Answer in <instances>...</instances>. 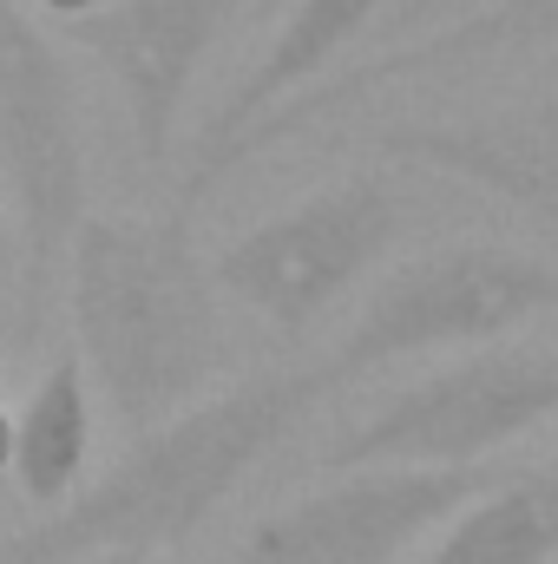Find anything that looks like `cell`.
<instances>
[{"instance_id": "obj_6", "label": "cell", "mask_w": 558, "mask_h": 564, "mask_svg": "<svg viewBox=\"0 0 558 564\" xmlns=\"http://www.w3.org/2000/svg\"><path fill=\"white\" fill-rule=\"evenodd\" d=\"M500 466L466 473H427V466H355L329 486L264 512L244 539L237 564H401L473 506L486 486H500Z\"/></svg>"}, {"instance_id": "obj_3", "label": "cell", "mask_w": 558, "mask_h": 564, "mask_svg": "<svg viewBox=\"0 0 558 564\" xmlns=\"http://www.w3.org/2000/svg\"><path fill=\"white\" fill-rule=\"evenodd\" d=\"M558 421V348H473L433 375L388 394L375 414L342 426L315 466L355 473V466H427V473H466L493 466V453L519 446L526 433Z\"/></svg>"}, {"instance_id": "obj_5", "label": "cell", "mask_w": 558, "mask_h": 564, "mask_svg": "<svg viewBox=\"0 0 558 564\" xmlns=\"http://www.w3.org/2000/svg\"><path fill=\"white\" fill-rule=\"evenodd\" d=\"M395 237H401L395 184L375 171H355V177H335V184L296 197L277 217L250 224L244 237H230L211 257V282H217V295L244 302L257 322L302 335L368 270H382Z\"/></svg>"}, {"instance_id": "obj_11", "label": "cell", "mask_w": 558, "mask_h": 564, "mask_svg": "<svg viewBox=\"0 0 558 564\" xmlns=\"http://www.w3.org/2000/svg\"><path fill=\"white\" fill-rule=\"evenodd\" d=\"M86 466H93V388H86V368L79 355H53L33 381V394L20 401L13 414V486L26 506L40 512H60L79 486H86Z\"/></svg>"}, {"instance_id": "obj_7", "label": "cell", "mask_w": 558, "mask_h": 564, "mask_svg": "<svg viewBox=\"0 0 558 564\" xmlns=\"http://www.w3.org/2000/svg\"><path fill=\"white\" fill-rule=\"evenodd\" d=\"M539 46H558V0H506L493 13H473L433 40H415V46H395V53H362L348 66H335L329 79H315L309 93H296L289 106H277L270 119H257L244 139L230 144L217 164H211V184L224 171H237L244 158H264L270 144L309 139L315 126H335L342 112L368 106L375 93L388 86H420V79H453V73H480L493 59H513V53H539ZM204 184V191H211Z\"/></svg>"}, {"instance_id": "obj_12", "label": "cell", "mask_w": 558, "mask_h": 564, "mask_svg": "<svg viewBox=\"0 0 558 564\" xmlns=\"http://www.w3.org/2000/svg\"><path fill=\"white\" fill-rule=\"evenodd\" d=\"M415 564H558V459L486 486L420 545Z\"/></svg>"}, {"instance_id": "obj_4", "label": "cell", "mask_w": 558, "mask_h": 564, "mask_svg": "<svg viewBox=\"0 0 558 564\" xmlns=\"http://www.w3.org/2000/svg\"><path fill=\"white\" fill-rule=\"evenodd\" d=\"M558 308V270L533 250L513 243H447L415 263L388 270L362 315L335 335L322 368L342 381L415 361V355H447V348H500L513 328L539 322Z\"/></svg>"}, {"instance_id": "obj_17", "label": "cell", "mask_w": 558, "mask_h": 564, "mask_svg": "<svg viewBox=\"0 0 558 564\" xmlns=\"http://www.w3.org/2000/svg\"><path fill=\"white\" fill-rule=\"evenodd\" d=\"M0 224H7V191H0Z\"/></svg>"}, {"instance_id": "obj_15", "label": "cell", "mask_w": 558, "mask_h": 564, "mask_svg": "<svg viewBox=\"0 0 558 564\" xmlns=\"http://www.w3.org/2000/svg\"><path fill=\"white\" fill-rule=\"evenodd\" d=\"M73 564H158L151 552H86V558H73Z\"/></svg>"}, {"instance_id": "obj_2", "label": "cell", "mask_w": 558, "mask_h": 564, "mask_svg": "<svg viewBox=\"0 0 558 564\" xmlns=\"http://www.w3.org/2000/svg\"><path fill=\"white\" fill-rule=\"evenodd\" d=\"M66 315L86 388L132 440L197 408L224 368L211 257L178 210L86 217L66 250Z\"/></svg>"}, {"instance_id": "obj_9", "label": "cell", "mask_w": 558, "mask_h": 564, "mask_svg": "<svg viewBox=\"0 0 558 564\" xmlns=\"http://www.w3.org/2000/svg\"><path fill=\"white\" fill-rule=\"evenodd\" d=\"M368 151L408 171L473 184L558 230V93L480 119H401L368 132Z\"/></svg>"}, {"instance_id": "obj_16", "label": "cell", "mask_w": 558, "mask_h": 564, "mask_svg": "<svg viewBox=\"0 0 558 564\" xmlns=\"http://www.w3.org/2000/svg\"><path fill=\"white\" fill-rule=\"evenodd\" d=\"M7 459H13V421H7V408H0V473H7Z\"/></svg>"}, {"instance_id": "obj_18", "label": "cell", "mask_w": 558, "mask_h": 564, "mask_svg": "<svg viewBox=\"0 0 558 564\" xmlns=\"http://www.w3.org/2000/svg\"><path fill=\"white\" fill-rule=\"evenodd\" d=\"M211 564H237V558H211Z\"/></svg>"}, {"instance_id": "obj_1", "label": "cell", "mask_w": 558, "mask_h": 564, "mask_svg": "<svg viewBox=\"0 0 558 564\" xmlns=\"http://www.w3.org/2000/svg\"><path fill=\"white\" fill-rule=\"evenodd\" d=\"M322 394H335V375L322 361L264 368L250 381L204 394L178 421L139 433L60 512L0 539V564H73L86 552H151L158 558V545H184L277 453V440Z\"/></svg>"}, {"instance_id": "obj_10", "label": "cell", "mask_w": 558, "mask_h": 564, "mask_svg": "<svg viewBox=\"0 0 558 564\" xmlns=\"http://www.w3.org/2000/svg\"><path fill=\"white\" fill-rule=\"evenodd\" d=\"M388 7H395V0H289L282 26L270 33V46H264V59H257V66L230 86V99L211 112V126H204V139H197V158H191V177H184V204L204 197L211 164L244 139L257 119H270V112L289 106L296 93H309L315 79H329L348 46L375 40V26H382Z\"/></svg>"}, {"instance_id": "obj_13", "label": "cell", "mask_w": 558, "mask_h": 564, "mask_svg": "<svg viewBox=\"0 0 558 564\" xmlns=\"http://www.w3.org/2000/svg\"><path fill=\"white\" fill-rule=\"evenodd\" d=\"M493 7H506V0H395L382 13V26H375V46L368 53H395V46L433 40V33H447V26H460L473 13H493Z\"/></svg>"}, {"instance_id": "obj_8", "label": "cell", "mask_w": 558, "mask_h": 564, "mask_svg": "<svg viewBox=\"0 0 558 564\" xmlns=\"http://www.w3.org/2000/svg\"><path fill=\"white\" fill-rule=\"evenodd\" d=\"M244 0H112L99 20L66 26L79 46H93L126 99L132 144H139L144 171H164V151L178 139L184 99L204 73V59L217 53L224 26L237 20Z\"/></svg>"}, {"instance_id": "obj_14", "label": "cell", "mask_w": 558, "mask_h": 564, "mask_svg": "<svg viewBox=\"0 0 558 564\" xmlns=\"http://www.w3.org/2000/svg\"><path fill=\"white\" fill-rule=\"evenodd\" d=\"M112 0H40V13H53L60 26H86V20H99Z\"/></svg>"}]
</instances>
